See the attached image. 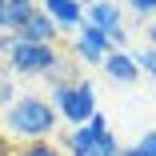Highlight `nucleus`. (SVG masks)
<instances>
[{
  "instance_id": "9",
  "label": "nucleus",
  "mask_w": 156,
  "mask_h": 156,
  "mask_svg": "<svg viewBox=\"0 0 156 156\" xmlns=\"http://www.w3.org/2000/svg\"><path fill=\"white\" fill-rule=\"evenodd\" d=\"M52 88H60V84H76V80H84V72H80V60L76 56H60L56 64L48 68V76H44Z\"/></svg>"
},
{
  "instance_id": "10",
  "label": "nucleus",
  "mask_w": 156,
  "mask_h": 156,
  "mask_svg": "<svg viewBox=\"0 0 156 156\" xmlns=\"http://www.w3.org/2000/svg\"><path fill=\"white\" fill-rule=\"evenodd\" d=\"M36 8H40V0H4V28L16 32V28L32 16Z\"/></svg>"
},
{
  "instance_id": "21",
  "label": "nucleus",
  "mask_w": 156,
  "mask_h": 156,
  "mask_svg": "<svg viewBox=\"0 0 156 156\" xmlns=\"http://www.w3.org/2000/svg\"><path fill=\"white\" fill-rule=\"evenodd\" d=\"M116 4H120V0H116ZM124 4H128V0H124Z\"/></svg>"
},
{
  "instance_id": "14",
  "label": "nucleus",
  "mask_w": 156,
  "mask_h": 156,
  "mask_svg": "<svg viewBox=\"0 0 156 156\" xmlns=\"http://www.w3.org/2000/svg\"><path fill=\"white\" fill-rule=\"evenodd\" d=\"M16 48V32H8V28H4V32H0V56H4L8 60V52Z\"/></svg>"
},
{
  "instance_id": "3",
  "label": "nucleus",
  "mask_w": 156,
  "mask_h": 156,
  "mask_svg": "<svg viewBox=\"0 0 156 156\" xmlns=\"http://www.w3.org/2000/svg\"><path fill=\"white\" fill-rule=\"evenodd\" d=\"M48 104L56 108V116L68 124V128H80V124L92 120V112H96V88H92V80H76V84H60L52 88Z\"/></svg>"
},
{
  "instance_id": "16",
  "label": "nucleus",
  "mask_w": 156,
  "mask_h": 156,
  "mask_svg": "<svg viewBox=\"0 0 156 156\" xmlns=\"http://www.w3.org/2000/svg\"><path fill=\"white\" fill-rule=\"evenodd\" d=\"M12 152H16V144L8 140V132H4V128H0V156H12Z\"/></svg>"
},
{
  "instance_id": "7",
  "label": "nucleus",
  "mask_w": 156,
  "mask_h": 156,
  "mask_svg": "<svg viewBox=\"0 0 156 156\" xmlns=\"http://www.w3.org/2000/svg\"><path fill=\"white\" fill-rule=\"evenodd\" d=\"M56 36H60V28H56L40 8L16 28V40H24V44H56Z\"/></svg>"
},
{
  "instance_id": "2",
  "label": "nucleus",
  "mask_w": 156,
  "mask_h": 156,
  "mask_svg": "<svg viewBox=\"0 0 156 156\" xmlns=\"http://www.w3.org/2000/svg\"><path fill=\"white\" fill-rule=\"evenodd\" d=\"M56 144H60L64 156H120V144H116L108 120L100 112H92V120L80 124V128L56 132Z\"/></svg>"
},
{
  "instance_id": "19",
  "label": "nucleus",
  "mask_w": 156,
  "mask_h": 156,
  "mask_svg": "<svg viewBox=\"0 0 156 156\" xmlns=\"http://www.w3.org/2000/svg\"><path fill=\"white\" fill-rule=\"evenodd\" d=\"M0 32H4V0H0Z\"/></svg>"
},
{
  "instance_id": "11",
  "label": "nucleus",
  "mask_w": 156,
  "mask_h": 156,
  "mask_svg": "<svg viewBox=\"0 0 156 156\" xmlns=\"http://www.w3.org/2000/svg\"><path fill=\"white\" fill-rule=\"evenodd\" d=\"M12 156H64V152H60V144H52V140H28V144H16Z\"/></svg>"
},
{
  "instance_id": "12",
  "label": "nucleus",
  "mask_w": 156,
  "mask_h": 156,
  "mask_svg": "<svg viewBox=\"0 0 156 156\" xmlns=\"http://www.w3.org/2000/svg\"><path fill=\"white\" fill-rule=\"evenodd\" d=\"M16 100V76L8 72V64H0V112Z\"/></svg>"
},
{
  "instance_id": "4",
  "label": "nucleus",
  "mask_w": 156,
  "mask_h": 156,
  "mask_svg": "<svg viewBox=\"0 0 156 156\" xmlns=\"http://www.w3.org/2000/svg\"><path fill=\"white\" fill-rule=\"evenodd\" d=\"M60 60V48L56 44H24L16 40V48L8 52V72L12 76H48V68Z\"/></svg>"
},
{
  "instance_id": "18",
  "label": "nucleus",
  "mask_w": 156,
  "mask_h": 156,
  "mask_svg": "<svg viewBox=\"0 0 156 156\" xmlns=\"http://www.w3.org/2000/svg\"><path fill=\"white\" fill-rule=\"evenodd\" d=\"M120 156H144V148L140 144H128V148H120Z\"/></svg>"
},
{
  "instance_id": "6",
  "label": "nucleus",
  "mask_w": 156,
  "mask_h": 156,
  "mask_svg": "<svg viewBox=\"0 0 156 156\" xmlns=\"http://www.w3.org/2000/svg\"><path fill=\"white\" fill-rule=\"evenodd\" d=\"M40 12L60 28V32L84 24V4H80V0H40Z\"/></svg>"
},
{
  "instance_id": "5",
  "label": "nucleus",
  "mask_w": 156,
  "mask_h": 156,
  "mask_svg": "<svg viewBox=\"0 0 156 156\" xmlns=\"http://www.w3.org/2000/svg\"><path fill=\"white\" fill-rule=\"evenodd\" d=\"M72 52L80 64H104V56L112 52L108 36L100 32V28H92V24H80L76 28V36H72Z\"/></svg>"
},
{
  "instance_id": "15",
  "label": "nucleus",
  "mask_w": 156,
  "mask_h": 156,
  "mask_svg": "<svg viewBox=\"0 0 156 156\" xmlns=\"http://www.w3.org/2000/svg\"><path fill=\"white\" fill-rule=\"evenodd\" d=\"M140 148H144V156H156V132H144L140 136Z\"/></svg>"
},
{
  "instance_id": "8",
  "label": "nucleus",
  "mask_w": 156,
  "mask_h": 156,
  "mask_svg": "<svg viewBox=\"0 0 156 156\" xmlns=\"http://www.w3.org/2000/svg\"><path fill=\"white\" fill-rule=\"evenodd\" d=\"M104 72H108L112 80H120V84H136V80H140L136 60H132L128 52H120V48H112V52L104 56Z\"/></svg>"
},
{
  "instance_id": "1",
  "label": "nucleus",
  "mask_w": 156,
  "mask_h": 156,
  "mask_svg": "<svg viewBox=\"0 0 156 156\" xmlns=\"http://www.w3.org/2000/svg\"><path fill=\"white\" fill-rule=\"evenodd\" d=\"M4 132L12 144H28V140H52L56 132V108L36 96V92H24L4 108Z\"/></svg>"
},
{
  "instance_id": "17",
  "label": "nucleus",
  "mask_w": 156,
  "mask_h": 156,
  "mask_svg": "<svg viewBox=\"0 0 156 156\" xmlns=\"http://www.w3.org/2000/svg\"><path fill=\"white\" fill-rule=\"evenodd\" d=\"M144 36H148V48H156V16L148 20V32H144Z\"/></svg>"
},
{
  "instance_id": "13",
  "label": "nucleus",
  "mask_w": 156,
  "mask_h": 156,
  "mask_svg": "<svg viewBox=\"0 0 156 156\" xmlns=\"http://www.w3.org/2000/svg\"><path fill=\"white\" fill-rule=\"evenodd\" d=\"M128 8H132L136 16H148V20H152V16H156V0H128Z\"/></svg>"
},
{
  "instance_id": "20",
  "label": "nucleus",
  "mask_w": 156,
  "mask_h": 156,
  "mask_svg": "<svg viewBox=\"0 0 156 156\" xmlns=\"http://www.w3.org/2000/svg\"><path fill=\"white\" fill-rule=\"evenodd\" d=\"M80 4H92V0H80Z\"/></svg>"
}]
</instances>
